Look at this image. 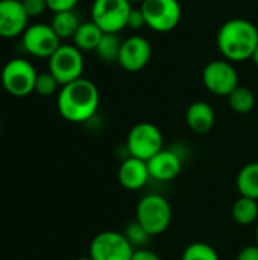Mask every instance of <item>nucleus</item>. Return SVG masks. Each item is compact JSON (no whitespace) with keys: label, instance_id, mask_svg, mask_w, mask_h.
Wrapping results in <instances>:
<instances>
[{"label":"nucleus","instance_id":"21","mask_svg":"<svg viewBox=\"0 0 258 260\" xmlns=\"http://www.w3.org/2000/svg\"><path fill=\"white\" fill-rule=\"evenodd\" d=\"M122 40L119 38L117 34H103L99 46L96 47V53L97 56L106 62H119V55H120V49H122Z\"/></svg>","mask_w":258,"mask_h":260},{"label":"nucleus","instance_id":"31","mask_svg":"<svg viewBox=\"0 0 258 260\" xmlns=\"http://www.w3.org/2000/svg\"><path fill=\"white\" fill-rule=\"evenodd\" d=\"M252 61H254V64L258 67V46L257 49H255V52H254V55H252V58H251Z\"/></svg>","mask_w":258,"mask_h":260},{"label":"nucleus","instance_id":"35","mask_svg":"<svg viewBox=\"0 0 258 260\" xmlns=\"http://www.w3.org/2000/svg\"><path fill=\"white\" fill-rule=\"evenodd\" d=\"M0 133H2V125H0Z\"/></svg>","mask_w":258,"mask_h":260},{"label":"nucleus","instance_id":"24","mask_svg":"<svg viewBox=\"0 0 258 260\" xmlns=\"http://www.w3.org/2000/svg\"><path fill=\"white\" fill-rule=\"evenodd\" d=\"M125 238L128 239V242L132 245L134 250H140L144 248L151 239V235L144 230V227H141L137 221L129 224L125 230Z\"/></svg>","mask_w":258,"mask_h":260},{"label":"nucleus","instance_id":"2","mask_svg":"<svg viewBox=\"0 0 258 260\" xmlns=\"http://www.w3.org/2000/svg\"><path fill=\"white\" fill-rule=\"evenodd\" d=\"M258 46V29L245 18H233L222 24L217 34V49L230 62L251 59Z\"/></svg>","mask_w":258,"mask_h":260},{"label":"nucleus","instance_id":"4","mask_svg":"<svg viewBox=\"0 0 258 260\" xmlns=\"http://www.w3.org/2000/svg\"><path fill=\"white\" fill-rule=\"evenodd\" d=\"M38 72L32 62L21 58L8 61L0 73V82L6 93L15 98H24L35 91Z\"/></svg>","mask_w":258,"mask_h":260},{"label":"nucleus","instance_id":"27","mask_svg":"<svg viewBox=\"0 0 258 260\" xmlns=\"http://www.w3.org/2000/svg\"><path fill=\"white\" fill-rule=\"evenodd\" d=\"M146 26V18H144V14L141 9H131L129 12V17H128V24L126 27L129 29H134V30H138L141 27Z\"/></svg>","mask_w":258,"mask_h":260},{"label":"nucleus","instance_id":"6","mask_svg":"<svg viewBox=\"0 0 258 260\" xmlns=\"http://www.w3.org/2000/svg\"><path fill=\"white\" fill-rule=\"evenodd\" d=\"M132 9L129 0H94L91 6V21L105 34H119L128 24Z\"/></svg>","mask_w":258,"mask_h":260},{"label":"nucleus","instance_id":"1","mask_svg":"<svg viewBox=\"0 0 258 260\" xmlns=\"http://www.w3.org/2000/svg\"><path fill=\"white\" fill-rule=\"evenodd\" d=\"M58 111L59 114L73 123H82L90 120L99 108L100 96L94 82L85 78H79L67 85H62L58 93Z\"/></svg>","mask_w":258,"mask_h":260},{"label":"nucleus","instance_id":"10","mask_svg":"<svg viewBox=\"0 0 258 260\" xmlns=\"http://www.w3.org/2000/svg\"><path fill=\"white\" fill-rule=\"evenodd\" d=\"M134 251L123 233L111 230L96 235L90 245L93 260H131Z\"/></svg>","mask_w":258,"mask_h":260},{"label":"nucleus","instance_id":"26","mask_svg":"<svg viewBox=\"0 0 258 260\" xmlns=\"http://www.w3.org/2000/svg\"><path fill=\"white\" fill-rule=\"evenodd\" d=\"M21 3L29 18L40 17L46 9H49L46 0H21Z\"/></svg>","mask_w":258,"mask_h":260},{"label":"nucleus","instance_id":"23","mask_svg":"<svg viewBox=\"0 0 258 260\" xmlns=\"http://www.w3.org/2000/svg\"><path fill=\"white\" fill-rule=\"evenodd\" d=\"M181 260H220L217 251L205 242H193L190 244L184 253Z\"/></svg>","mask_w":258,"mask_h":260},{"label":"nucleus","instance_id":"32","mask_svg":"<svg viewBox=\"0 0 258 260\" xmlns=\"http://www.w3.org/2000/svg\"><path fill=\"white\" fill-rule=\"evenodd\" d=\"M76 260H93V259H91V257L88 256V257H79V259H76Z\"/></svg>","mask_w":258,"mask_h":260},{"label":"nucleus","instance_id":"14","mask_svg":"<svg viewBox=\"0 0 258 260\" xmlns=\"http://www.w3.org/2000/svg\"><path fill=\"white\" fill-rule=\"evenodd\" d=\"M151 178L157 181H172L175 180L182 169L181 157L170 149H161L148 161Z\"/></svg>","mask_w":258,"mask_h":260},{"label":"nucleus","instance_id":"19","mask_svg":"<svg viewBox=\"0 0 258 260\" xmlns=\"http://www.w3.org/2000/svg\"><path fill=\"white\" fill-rule=\"evenodd\" d=\"M50 26L55 30V34L59 37V40H67L75 37L78 27L81 26V21L75 14V11H62L53 14Z\"/></svg>","mask_w":258,"mask_h":260},{"label":"nucleus","instance_id":"11","mask_svg":"<svg viewBox=\"0 0 258 260\" xmlns=\"http://www.w3.org/2000/svg\"><path fill=\"white\" fill-rule=\"evenodd\" d=\"M21 44L24 50L35 58H50L61 46L59 37L55 34L50 24L36 23L27 26L21 35Z\"/></svg>","mask_w":258,"mask_h":260},{"label":"nucleus","instance_id":"5","mask_svg":"<svg viewBox=\"0 0 258 260\" xmlns=\"http://www.w3.org/2000/svg\"><path fill=\"white\" fill-rule=\"evenodd\" d=\"M163 145L164 140L160 128L148 122L134 125L126 139L129 157L143 161H149L154 155H157L163 149Z\"/></svg>","mask_w":258,"mask_h":260},{"label":"nucleus","instance_id":"13","mask_svg":"<svg viewBox=\"0 0 258 260\" xmlns=\"http://www.w3.org/2000/svg\"><path fill=\"white\" fill-rule=\"evenodd\" d=\"M29 17L21 0H0V37L15 38L27 29Z\"/></svg>","mask_w":258,"mask_h":260},{"label":"nucleus","instance_id":"17","mask_svg":"<svg viewBox=\"0 0 258 260\" xmlns=\"http://www.w3.org/2000/svg\"><path fill=\"white\" fill-rule=\"evenodd\" d=\"M103 34L105 32L96 23L85 21V23H81V26L78 27L73 37V43L81 52H91V50H96Z\"/></svg>","mask_w":258,"mask_h":260},{"label":"nucleus","instance_id":"30","mask_svg":"<svg viewBox=\"0 0 258 260\" xmlns=\"http://www.w3.org/2000/svg\"><path fill=\"white\" fill-rule=\"evenodd\" d=\"M131 260H161L158 254H155L154 251L148 250V248H140V250H135L134 254H132V259Z\"/></svg>","mask_w":258,"mask_h":260},{"label":"nucleus","instance_id":"9","mask_svg":"<svg viewBox=\"0 0 258 260\" xmlns=\"http://www.w3.org/2000/svg\"><path fill=\"white\" fill-rule=\"evenodd\" d=\"M202 82L210 93L228 98L239 87V75L233 62L217 59L205 66L202 72Z\"/></svg>","mask_w":258,"mask_h":260},{"label":"nucleus","instance_id":"18","mask_svg":"<svg viewBox=\"0 0 258 260\" xmlns=\"http://www.w3.org/2000/svg\"><path fill=\"white\" fill-rule=\"evenodd\" d=\"M237 189L240 197L258 201V161L245 165L237 175Z\"/></svg>","mask_w":258,"mask_h":260},{"label":"nucleus","instance_id":"22","mask_svg":"<svg viewBox=\"0 0 258 260\" xmlns=\"http://www.w3.org/2000/svg\"><path fill=\"white\" fill-rule=\"evenodd\" d=\"M228 104L233 111H236L239 114H246V113H251L255 107V94L248 87L239 85L228 96Z\"/></svg>","mask_w":258,"mask_h":260},{"label":"nucleus","instance_id":"28","mask_svg":"<svg viewBox=\"0 0 258 260\" xmlns=\"http://www.w3.org/2000/svg\"><path fill=\"white\" fill-rule=\"evenodd\" d=\"M79 0H46L47 8L55 14V12H62V11H73L75 6L78 5Z\"/></svg>","mask_w":258,"mask_h":260},{"label":"nucleus","instance_id":"16","mask_svg":"<svg viewBox=\"0 0 258 260\" xmlns=\"http://www.w3.org/2000/svg\"><path fill=\"white\" fill-rule=\"evenodd\" d=\"M186 122L187 126L195 133V134H208L216 122L214 110L211 108L210 104L204 101H196L189 105L186 111Z\"/></svg>","mask_w":258,"mask_h":260},{"label":"nucleus","instance_id":"12","mask_svg":"<svg viewBox=\"0 0 258 260\" xmlns=\"http://www.w3.org/2000/svg\"><path fill=\"white\" fill-rule=\"evenodd\" d=\"M152 47L151 43L138 35L129 37L122 43L119 62L126 72H140L151 61Z\"/></svg>","mask_w":258,"mask_h":260},{"label":"nucleus","instance_id":"20","mask_svg":"<svg viewBox=\"0 0 258 260\" xmlns=\"http://www.w3.org/2000/svg\"><path fill=\"white\" fill-rule=\"evenodd\" d=\"M233 219L243 227L252 225L258 222V201L248 198V197H240L234 206H233Z\"/></svg>","mask_w":258,"mask_h":260},{"label":"nucleus","instance_id":"25","mask_svg":"<svg viewBox=\"0 0 258 260\" xmlns=\"http://www.w3.org/2000/svg\"><path fill=\"white\" fill-rule=\"evenodd\" d=\"M58 87H59V82L56 81V78L50 72L38 73L36 82H35V93L36 94H40L43 98L53 96L56 93Z\"/></svg>","mask_w":258,"mask_h":260},{"label":"nucleus","instance_id":"33","mask_svg":"<svg viewBox=\"0 0 258 260\" xmlns=\"http://www.w3.org/2000/svg\"><path fill=\"white\" fill-rule=\"evenodd\" d=\"M129 2H131V3H134V2H140V3H141L143 0H129Z\"/></svg>","mask_w":258,"mask_h":260},{"label":"nucleus","instance_id":"3","mask_svg":"<svg viewBox=\"0 0 258 260\" xmlns=\"http://www.w3.org/2000/svg\"><path fill=\"white\" fill-rule=\"evenodd\" d=\"M137 222L144 227L151 236L164 233L172 222L170 203L158 193L143 197L137 206Z\"/></svg>","mask_w":258,"mask_h":260},{"label":"nucleus","instance_id":"34","mask_svg":"<svg viewBox=\"0 0 258 260\" xmlns=\"http://www.w3.org/2000/svg\"><path fill=\"white\" fill-rule=\"evenodd\" d=\"M257 245H258V222H257Z\"/></svg>","mask_w":258,"mask_h":260},{"label":"nucleus","instance_id":"7","mask_svg":"<svg viewBox=\"0 0 258 260\" xmlns=\"http://www.w3.org/2000/svg\"><path fill=\"white\" fill-rule=\"evenodd\" d=\"M49 72L56 78L61 87L82 78V52L75 44H61L58 50L49 58Z\"/></svg>","mask_w":258,"mask_h":260},{"label":"nucleus","instance_id":"8","mask_svg":"<svg viewBox=\"0 0 258 260\" xmlns=\"http://www.w3.org/2000/svg\"><path fill=\"white\" fill-rule=\"evenodd\" d=\"M146 18V26L155 32L173 30L182 17L178 0H143L141 8Z\"/></svg>","mask_w":258,"mask_h":260},{"label":"nucleus","instance_id":"29","mask_svg":"<svg viewBox=\"0 0 258 260\" xmlns=\"http://www.w3.org/2000/svg\"><path fill=\"white\" fill-rule=\"evenodd\" d=\"M237 260H258V245H248L240 250Z\"/></svg>","mask_w":258,"mask_h":260},{"label":"nucleus","instance_id":"15","mask_svg":"<svg viewBox=\"0 0 258 260\" xmlns=\"http://www.w3.org/2000/svg\"><path fill=\"white\" fill-rule=\"evenodd\" d=\"M119 183L126 190H140L143 189L148 181L151 180L148 161L128 157L119 168L117 172Z\"/></svg>","mask_w":258,"mask_h":260}]
</instances>
